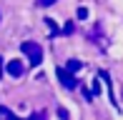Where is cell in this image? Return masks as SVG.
<instances>
[{
  "label": "cell",
  "mask_w": 123,
  "mask_h": 120,
  "mask_svg": "<svg viewBox=\"0 0 123 120\" xmlns=\"http://www.w3.org/2000/svg\"><path fill=\"white\" fill-rule=\"evenodd\" d=\"M20 50L28 55V60H30V65H40L43 63V48L38 45V43H33V40H25L23 45H20Z\"/></svg>",
  "instance_id": "cell-1"
},
{
  "label": "cell",
  "mask_w": 123,
  "mask_h": 120,
  "mask_svg": "<svg viewBox=\"0 0 123 120\" xmlns=\"http://www.w3.org/2000/svg\"><path fill=\"white\" fill-rule=\"evenodd\" d=\"M55 75H58V80H60V85H63V88H68V90L78 88V78H75V75H70L65 68H58V70H55Z\"/></svg>",
  "instance_id": "cell-2"
},
{
  "label": "cell",
  "mask_w": 123,
  "mask_h": 120,
  "mask_svg": "<svg viewBox=\"0 0 123 120\" xmlns=\"http://www.w3.org/2000/svg\"><path fill=\"white\" fill-rule=\"evenodd\" d=\"M23 73H25V65L20 63V60H8V75H13V78H20Z\"/></svg>",
  "instance_id": "cell-3"
},
{
  "label": "cell",
  "mask_w": 123,
  "mask_h": 120,
  "mask_svg": "<svg viewBox=\"0 0 123 120\" xmlns=\"http://www.w3.org/2000/svg\"><path fill=\"white\" fill-rule=\"evenodd\" d=\"M45 28H48V33H50V38H58V35H60V30H58V25H55L53 18H45Z\"/></svg>",
  "instance_id": "cell-4"
},
{
  "label": "cell",
  "mask_w": 123,
  "mask_h": 120,
  "mask_svg": "<svg viewBox=\"0 0 123 120\" xmlns=\"http://www.w3.org/2000/svg\"><path fill=\"white\" fill-rule=\"evenodd\" d=\"M78 70H80V60H75V58H73V60H68V73H70V75H75Z\"/></svg>",
  "instance_id": "cell-5"
},
{
  "label": "cell",
  "mask_w": 123,
  "mask_h": 120,
  "mask_svg": "<svg viewBox=\"0 0 123 120\" xmlns=\"http://www.w3.org/2000/svg\"><path fill=\"white\" fill-rule=\"evenodd\" d=\"M0 115H5V120H20L18 115H15V113H10L5 105H0Z\"/></svg>",
  "instance_id": "cell-6"
},
{
  "label": "cell",
  "mask_w": 123,
  "mask_h": 120,
  "mask_svg": "<svg viewBox=\"0 0 123 120\" xmlns=\"http://www.w3.org/2000/svg\"><path fill=\"white\" fill-rule=\"evenodd\" d=\"M78 20H88V8H78Z\"/></svg>",
  "instance_id": "cell-7"
},
{
  "label": "cell",
  "mask_w": 123,
  "mask_h": 120,
  "mask_svg": "<svg viewBox=\"0 0 123 120\" xmlns=\"http://www.w3.org/2000/svg\"><path fill=\"white\" fill-rule=\"evenodd\" d=\"M73 30H75V25H73V23H65V25H63V30H60V33H63V35H70Z\"/></svg>",
  "instance_id": "cell-8"
},
{
  "label": "cell",
  "mask_w": 123,
  "mask_h": 120,
  "mask_svg": "<svg viewBox=\"0 0 123 120\" xmlns=\"http://www.w3.org/2000/svg\"><path fill=\"white\" fill-rule=\"evenodd\" d=\"M30 120H45V113H43V110L33 113V115H30Z\"/></svg>",
  "instance_id": "cell-9"
},
{
  "label": "cell",
  "mask_w": 123,
  "mask_h": 120,
  "mask_svg": "<svg viewBox=\"0 0 123 120\" xmlns=\"http://www.w3.org/2000/svg\"><path fill=\"white\" fill-rule=\"evenodd\" d=\"M58 118L60 120H68V110H65V108H58Z\"/></svg>",
  "instance_id": "cell-10"
},
{
  "label": "cell",
  "mask_w": 123,
  "mask_h": 120,
  "mask_svg": "<svg viewBox=\"0 0 123 120\" xmlns=\"http://www.w3.org/2000/svg\"><path fill=\"white\" fill-rule=\"evenodd\" d=\"M53 3H58V0H38V5H40V8H48V5H53Z\"/></svg>",
  "instance_id": "cell-11"
},
{
  "label": "cell",
  "mask_w": 123,
  "mask_h": 120,
  "mask_svg": "<svg viewBox=\"0 0 123 120\" xmlns=\"http://www.w3.org/2000/svg\"><path fill=\"white\" fill-rule=\"evenodd\" d=\"M0 78H3V58H0Z\"/></svg>",
  "instance_id": "cell-12"
}]
</instances>
